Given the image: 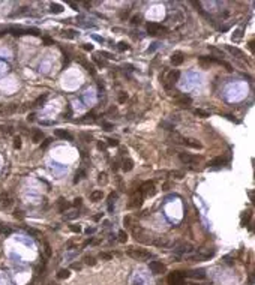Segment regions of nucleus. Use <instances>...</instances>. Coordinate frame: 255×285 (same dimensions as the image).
<instances>
[{
  "label": "nucleus",
  "mask_w": 255,
  "mask_h": 285,
  "mask_svg": "<svg viewBox=\"0 0 255 285\" xmlns=\"http://www.w3.org/2000/svg\"><path fill=\"white\" fill-rule=\"evenodd\" d=\"M168 285H186L185 284V275L183 272H171L168 276Z\"/></svg>",
  "instance_id": "f257e3e1"
},
{
  "label": "nucleus",
  "mask_w": 255,
  "mask_h": 285,
  "mask_svg": "<svg viewBox=\"0 0 255 285\" xmlns=\"http://www.w3.org/2000/svg\"><path fill=\"white\" fill-rule=\"evenodd\" d=\"M155 186H153V182L152 180H147V182H144L141 185V187H140V194L142 195V198L144 197H153L155 195Z\"/></svg>",
  "instance_id": "f03ea898"
},
{
  "label": "nucleus",
  "mask_w": 255,
  "mask_h": 285,
  "mask_svg": "<svg viewBox=\"0 0 255 285\" xmlns=\"http://www.w3.org/2000/svg\"><path fill=\"white\" fill-rule=\"evenodd\" d=\"M9 32L14 36H22V35H35L38 36L39 35V30L38 29H21V27H11Z\"/></svg>",
  "instance_id": "7ed1b4c3"
},
{
  "label": "nucleus",
  "mask_w": 255,
  "mask_h": 285,
  "mask_svg": "<svg viewBox=\"0 0 255 285\" xmlns=\"http://www.w3.org/2000/svg\"><path fill=\"white\" fill-rule=\"evenodd\" d=\"M179 77H180V72H179V71H171V72H168L167 80H165V84H164L165 90H171V87L177 82Z\"/></svg>",
  "instance_id": "20e7f679"
},
{
  "label": "nucleus",
  "mask_w": 255,
  "mask_h": 285,
  "mask_svg": "<svg viewBox=\"0 0 255 285\" xmlns=\"http://www.w3.org/2000/svg\"><path fill=\"white\" fill-rule=\"evenodd\" d=\"M127 254H129V257H132L134 260H138V261L150 258V254L147 251H144V249H129Z\"/></svg>",
  "instance_id": "39448f33"
},
{
  "label": "nucleus",
  "mask_w": 255,
  "mask_h": 285,
  "mask_svg": "<svg viewBox=\"0 0 255 285\" xmlns=\"http://www.w3.org/2000/svg\"><path fill=\"white\" fill-rule=\"evenodd\" d=\"M149 267H150V270H152L153 275H161V273L167 272V267H165V264H162L161 261H150Z\"/></svg>",
  "instance_id": "423d86ee"
},
{
  "label": "nucleus",
  "mask_w": 255,
  "mask_h": 285,
  "mask_svg": "<svg viewBox=\"0 0 255 285\" xmlns=\"http://www.w3.org/2000/svg\"><path fill=\"white\" fill-rule=\"evenodd\" d=\"M183 275L194 278V279H206V270L204 269H194V270H189V272H185Z\"/></svg>",
  "instance_id": "0eeeda50"
},
{
  "label": "nucleus",
  "mask_w": 255,
  "mask_h": 285,
  "mask_svg": "<svg viewBox=\"0 0 255 285\" xmlns=\"http://www.w3.org/2000/svg\"><path fill=\"white\" fill-rule=\"evenodd\" d=\"M179 158L183 164H197L200 161V156H194V155H189V153H180Z\"/></svg>",
  "instance_id": "6e6552de"
},
{
  "label": "nucleus",
  "mask_w": 255,
  "mask_h": 285,
  "mask_svg": "<svg viewBox=\"0 0 255 285\" xmlns=\"http://www.w3.org/2000/svg\"><path fill=\"white\" fill-rule=\"evenodd\" d=\"M146 27H147L149 35H152V36H156L161 30H165V27H162L161 24H158V22H149Z\"/></svg>",
  "instance_id": "1a4fd4ad"
},
{
  "label": "nucleus",
  "mask_w": 255,
  "mask_h": 285,
  "mask_svg": "<svg viewBox=\"0 0 255 285\" xmlns=\"http://www.w3.org/2000/svg\"><path fill=\"white\" fill-rule=\"evenodd\" d=\"M177 105H182V107H189L192 104V97L191 96H186V95H179L177 99H176Z\"/></svg>",
  "instance_id": "9d476101"
},
{
  "label": "nucleus",
  "mask_w": 255,
  "mask_h": 285,
  "mask_svg": "<svg viewBox=\"0 0 255 285\" xmlns=\"http://www.w3.org/2000/svg\"><path fill=\"white\" fill-rule=\"evenodd\" d=\"M183 144L185 146H187V147H192V149H202V144L200 141H197V140H194V138H183Z\"/></svg>",
  "instance_id": "9b49d317"
},
{
  "label": "nucleus",
  "mask_w": 255,
  "mask_h": 285,
  "mask_svg": "<svg viewBox=\"0 0 255 285\" xmlns=\"http://www.w3.org/2000/svg\"><path fill=\"white\" fill-rule=\"evenodd\" d=\"M183 60H185V57H183V52H180V51H176L174 54L171 56V63L174 65V66L182 65V63H183Z\"/></svg>",
  "instance_id": "f8f14e48"
},
{
  "label": "nucleus",
  "mask_w": 255,
  "mask_h": 285,
  "mask_svg": "<svg viewBox=\"0 0 255 285\" xmlns=\"http://www.w3.org/2000/svg\"><path fill=\"white\" fill-rule=\"evenodd\" d=\"M77 60H78V62H80V63H81L82 66H84V68H86V69H87V71H89L90 74H92V75H95V74H96V71H95V68H93L92 65H90V63L87 62V60H86V59H82V56H78V59H77Z\"/></svg>",
  "instance_id": "ddd939ff"
},
{
  "label": "nucleus",
  "mask_w": 255,
  "mask_h": 285,
  "mask_svg": "<svg viewBox=\"0 0 255 285\" xmlns=\"http://www.w3.org/2000/svg\"><path fill=\"white\" fill-rule=\"evenodd\" d=\"M132 202L129 204V207H137V206H141V202H142V195L140 194V191L137 192V194H134L132 195V200H131Z\"/></svg>",
  "instance_id": "4468645a"
},
{
  "label": "nucleus",
  "mask_w": 255,
  "mask_h": 285,
  "mask_svg": "<svg viewBox=\"0 0 255 285\" xmlns=\"http://www.w3.org/2000/svg\"><path fill=\"white\" fill-rule=\"evenodd\" d=\"M54 135L62 140H72V135L68 132V131H63V129H56L54 131Z\"/></svg>",
  "instance_id": "2eb2a0df"
},
{
  "label": "nucleus",
  "mask_w": 255,
  "mask_h": 285,
  "mask_svg": "<svg viewBox=\"0 0 255 285\" xmlns=\"http://www.w3.org/2000/svg\"><path fill=\"white\" fill-rule=\"evenodd\" d=\"M68 207H71V204H69V202H66V200H65L63 197H60L59 201H57V209H59V212L63 213Z\"/></svg>",
  "instance_id": "dca6fc26"
},
{
  "label": "nucleus",
  "mask_w": 255,
  "mask_h": 285,
  "mask_svg": "<svg viewBox=\"0 0 255 285\" xmlns=\"http://www.w3.org/2000/svg\"><path fill=\"white\" fill-rule=\"evenodd\" d=\"M225 162H227V159H225V158L217 156V158H215V159L210 161V162H209V165H210V167H221V165H224Z\"/></svg>",
  "instance_id": "f3484780"
},
{
  "label": "nucleus",
  "mask_w": 255,
  "mask_h": 285,
  "mask_svg": "<svg viewBox=\"0 0 255 285\" xmlns=\"http://www.w3.org/2000/svg\"><path fill=\"white\" fill-rule=\"evenodd\" d=\"M132 168H134V162H132V159H125V161H123V164H122V170H123L125 172H129Z\"/></svg>",
  "instance_id": "a211bd4d"
},
{
  "label": "nucleus",
  "mask_w": 255,
  "mask_h": 285,
  "mask_svg": "<svg viewBox=\"0 0 255 285\" xmlns=\"http://www.w3.org/2000/svg\"><path fill=\"white\" fill-rule=\"evenodd\" d=\"M227 50L231 52L232 56H237V57H243V51L242 50H239V48H236V47H232V45H227Z\"/></svg>",
  "instance_id": "6ab92c4d"
},
{
  "label": "nucleus",
  "mask_w": 255,
  "mask_h": 285,
  "mask_svg": "<svg viewBox=\"0 0 255 285\" xmlns=\"http://www.w3.org/2000/svg\"><path fill=\"white\" fill-rule=\"evenodd\" d=\"M42 138H44L42 131H33V134H32V140H33V142H39V141H42Z\"/></svg>",
  "instance_id": "aec40b11"
},
{
  "label": "nucleus",
  "mask_w": 255,
  "mask_h": 285,
  "mask_svg": "<svg viewBox=\"0 0 255 285\" xmlns=\"http://www.w3.org/2000/svg\"><path fill=\"white\" fill-rule=\"evenodd\" d=\"M102 197H104L102 191H93L90 194V200L92 201H99V200H102Z\"/></svg>",
  "instance_id": "412c9836"
},
{
  "label": "nucleus",
  "mask_w": 255,
  "mask_h": 285,
  "mask_svg": "<svg viewBox=\"0 0 255 285\" xmlns=\"http://www.w3.org/2000/svg\"><path fill=\"white\" fill-rule=\"evenodd\" d=\"M51 12L52 14H62L63 12V6L62 5H59V3H51Z\"/></svg>",
  "instance_id": "4be33fe9"
},
{
  "label": "nucleus",
  "mask_w": 255,
  "mask_h": 285,
  "mask_svg": "<svg viewBox=\"0 0 255 285\" xmlns=\"http://www.w3.org/2000/svg\"><path fill=\"white\" fill-rule=\"evenodd\" d=\"M95 116H96L95 112H90V114H86V116H84V119H81V122H82V123H89V122H90V123H93L95 120H96V117H95Z\"/></svg>",
  "instance_id": "5701e85b"
},
{
  "label": "nucleus",
  "mask_w": 255,
  "mask_h": 285,
  "mask_svg": "<svg viewBox=\"0 0 255 285\" xmlns=\"http://www.w3.org/2000/svg\"><path fill=\"white\" fill-rule=\"evenodd\" d=\"M194 114H195V116H198V117H202V119H207V117H210V114H209L207 111H204V110H200V108L194 110Z\"/></svg>",
  "instance_id": "b1692460"
},
{
  "label": "nucleus",
  "mask_w": 255,
  "mask_h": 285,
  "mask_svg": "<svg viewBox=\"0 0 255 285\" xmlns=\"http://www.w3.org/2000/svg\"><path fill=\"white\" fill-rule=\"evenodd\" d=\"M69 270L68 269H62V270H59V273H57V278L59 279H66V278H69Z\"/></svg>",
  "instance_id": "393cba45"
},
{
  "label": "nucleus",
  "mask_w": 255,
  "mask_h": 285,
  "mask_svg": "<svg viewBox=\"0 0 255 285\" xmlns=\"http://www.w3.org/2000/svg\"><path fill=\"white\" fill-rule=\"evenodd\" d=\"M45 101H47V95H42V96H39L38 99L35 101V107H41V105H44L45 104Z\"/></svg>",
  "instance_id": "a878e982"
},
{
  "label": "nucleus",
  "mask_w": 255,
  "mask_h": 285,
  "mask_svg": "<svg viewBox=\"0 0 255 285\" xmlns=\"http://www.w3.org/2000/svg\"><path fill=\"white\" fill-rule=\"evenodd\" d=\"M126 240H127V234H126V232H125L123 230L119 231V242H120V243H125Z\"/></svg>",
  "instance_id": "bb28decb"
},
{
  "label": "nucleus",
  "mask_w": 255,
  "mask_h": 285,
  "mask_svg": "<svg viewBox=\"0 0 255 285\" xmlns=\"http://www.w3.org/2000/svg\"><path fill=\"white\" fill-rule=\"evenodd\" d=\"M189 251H192V246L191 245H182L180 246V249H179V252H189Z\"/></svg>",
  "instance_id": "cd10ccee"
},
{
  "label": "nucleus",
  "mask_w": 255,
  "mask_h": 285,
  "mask_svg": "<svg viewBox=\"0 0 255 285\" xmlns=\"http://www.w3.org/2000/svg\"><path fill=\"white\" fill-rule=\"evenodd\" d=\"M170 176H172V177H176V179H183V172L182 171H171L170 172Z\"/></svg>",
  "instance_id": "c85d7f7f"
},
{
  "label": "nucleus",
  "mask_w": 255,
  "mask_h": 285,
  "mask_svg": "<svg viewBox=\"0 0 255 285\" xmlns=\"http://www.w3.org/2000/svg\"><path fill=\"white\" fill-rule=\"evenodd\" d=\"M117 48H119L120 51H125V50H129V45H127L126 42H119V44H117Z\"/></svg>",
  "instance_id": "c756f323"
},
{
  "label": "nucleus",
  "mask_w": 255,
  "mask_h": 285,
  "mask_svg": "<svg viewBox=\"0 0 255 285\" xmlns=\"http://www.w3.org/2000/svg\"><path fill=\"white\" fill-rule=\"evenodd\" d=\"M75 32H74V30H65V32H63V36L65 38H69V39H72V38H75V35H74Z\"/></svg>",
  "instance_id": "7c9ffc66"
},
{
  "label": "nucleus",
  "mask_w": 255,
  "mask_h": 285,
  "mask_svg": "<svg viewBox=\"0 0 255 285\" xmlns=\"http://www.w3.org/2000/svg\"><path fill=\"white\" fill-rule=\"evenodd\" d=\"M97 182H99L101 185L104 183H107V174H105V172H101V174H99V179H97Z\"/></svg>",
  "instance_id": "2f4dec72"
},
{
  "label": "nucleus",
  "mask_w": 255,
  "mask_h": 285,
  "mask_svg": "<svg viewBox=\"0 0 255 285\" xmlns=\"http://www.w3.org/2000/svg\"><path fill=\"white\" fill-rule=\"evenodd\" d=\"M131 22H132V24H134V26H137V24H140V22H141V17H140V15H135V17H132V20H131Z\"/></svg>",
  "instance_id": "473e14b6"
},
{
  "label": "nucleus",
  "mask_w": 255,
  "mask_h": 285,
  "mask_svg": "<svg viewBox=\"0 0 255 285\" xmlns=\"http://www.w3.org/2000/svg\"><path fill=\"white\" fill-rule=\"evenodd\" d=\"M42 41H44V44H47V45H54V41H52L51 38H48V36H44Z\"/></svg>",
  "instance_id": "72a5a7b5"
},
{
  "label": "nucleus",
  "mask_w": 255,
  "mask_h": 285,
  "mask_svg": "<svg viewBox=\"0 0 255 285\" xmlns=\"http://www.w3.org/2000/svg\"><path fill=\"white\" fill-rule=\"evenodd\" d=\"M14 147H15V149H20V147H21V140H20V137H15V138H14Z\"/></svg>",
  "instance_id": "f704fd0d"
},
{
  "label": "nucleus",
  "mask_w": 255,
  "mask_h": 285,
  "mask_svg": "<svg viewBox=\"0 0 255 285\" xmlns=\"http://www.w3.org/2000/svg\"><path fill=\"white\" fill-rule=\"evenodd\" d=\"M99 258H101V260H111V254L101 252V254H99Z\"/></svg>",
  "instance_id": "c9c22d12"
},
{
  "label": "nucleus",
  "mask_w": 255,
  "mask_h": 285,
  "mask_svg": "<svg viewBox=\"0 0 255 285\" xmlns=\"http://www.w3.org/2000/svg\"><path fill=\"white\" fill-rule=\"evenodd\" d=\"M82 176H86V172H84V171H80V172H77V176H75L74 183H78V180H80V179H82Z\"/></svg>",
  "instance_id": "e433bc0d"
},
{
  "label": "nucleus",
  "mask_w": 255,
  "mask_h": 285,
  "mask_svg": "<svg viewBox=\"0 0 255 285\" xmlns=\"http://www.w3.org/2000/svg\"><path fill=\"white\" fill-rule=\"evenodd\" d=\"M84 261H86V264H89V266H93L95 262H96L93 257H86V258H84Z\"/></svg>",
  "instance_id": "4c0bfd02"
},
{
  "label": "nucleus",
  "mask_w": 255,
  "mask_h": 285,
  "mask_svg": "<svg viewBox=\"0 0 255 285\" xmlns=\"http://www.w3.org/2000/svg\"><path fill=\"white\" fill-rule=\"evenodd\" d=\"M27 232L29 234H33V236H41V231H38L35 228H27Z\"/></svg>",
  "instance_id": "58836bf2"
},
{
  "label": "nucleus",
  "mask_w": 255,
  "mask_h": 285,
  "mask_svg": "<svg viewBox=\"0 0 255 285\" xmlns=\"http://www.w3.org/2000/svg\"><path fill=\"white\" fill-rule=\"evenodd\" d=\"M210 51H212V52H215V54H217V56H221V57H224V52H222L221 50L215 48V47H210Z\"/></svg>",
  "instance_id": "ea45409f"
},
{
  "label": "nucleus",
  "mask_w": 255,
  "mask_h": 285,
  "mask_svg": "<svg viewBox=\"0 0 255 285\" xmlns=\"http://www.w3.org/2000/svg\"><path fill=\"white\" fill-rule=\"evenodd\" d=\"M126 99H127V95H126V93H120V96H119V104L126 102Z\"/></svg>",
  "instance_id": "a19ab883"
},
{
  "label": "nucleus",
  "mask_w": 255,
  "mask_h": 285,
  "mask_svg": "<svg viewBox=\"0 0 255 285\" xmlns=\"http://www.w3.org/2000/svg\"><path fill=\"white\" fill-rule=\"evenodd\" d=\"M45 255H47V257H51V247H50L48 243H45Z\"/></svg>",
  "instance_id": "79ce46f5"
},
{
  "label": "nucleus",
  "mask_w": 255,
  "mask_h": 285,
  "mask_svg": "<svg viewBox=\"0 0 255 285\" xmlns=\"http://www.w3.org/2000/svg\"><path fill=\"white\" fill-rule=\"evenodd\" d=\"M102 127H105L107 131H111V129H112V125L108 123V122H102Z\"/></svg>",
  "instance_id": "37998d69"
},
{
  "label": "nucleus",
  "mask_w": 255,
  "mask_h": 285,
  "mask_svg": "<svg viewBox=\"0 0 255 285\" xmlns=\"http://www.w3.org/2000/svg\"><path fill=\"white\" fill-rule=\"evenodd\" d=\"M108 146H111V147H117V146H119V141H117V140H108Z\"/></svg>",
  "instance_id": "c03bdc74"
},
{
  "label": "nucleus",
  "mask_w": 255,
  "mask_h": 285,
  "mask_svg": "<svg viewBox=\"0 0 255 285\" xmlns=\"http://www.w3.org/2000/svg\"><path fill=\"white\" fill-rule=\"evenodd\" d=\"M0 232H5V234H9L11 232V228H6L3 225H0Z\"/></svg>",
  "instance_id": "a18cd8bd"
},
{
  "label": "nucleus",
  "mask_w": 255,
  "mask_h": 285,
  "mask_svg": "<svg viewBox=\"0 0 255 285\" xmlns=\"http://www.w3.org/2000/svg\"><path fill=\"white\" fill-rule=\"evenodd\" d=\"M99 56H105L107 59H114V57H112V54H110V52H107V51H101Z\"/></svg>",
  "instance_id": "49530a36"
},
{
  "label": "nucleus",
  "mask_w": 255,
  "mask_h": 285,
  "mask_svg": "<svg viewBox=\"0 0 255 285\" xmlns=\"http://www.w3.org/2000/svg\"><path fill=\"white\" fill-rule=\"evenodd\" d=\"M82 48H84L86 51H93V45H90V44H84V45H82Z\"/></svg>",
  "instance_id": "de8ad7c7"
},
{
  "label": "nucleus",
  "mask_w": 255,
  "mask_h": 285,
  "mask_svg": "<svg viewBox=\"0 0 255 285\" xmlns=\"http://www.w3.org/2000/svg\"><path fill=\"white\" fill-rule=\"evenodd\" d=\"M74 232H81V228L80 227H77V225H71V227H69Z\"/></svg>",
  "instance_id": "09e8293b"
},
{
  "label": "nucleus",
  "mask_w": 255,
  "mask_h": 285,
  "mask_svg": "<svg viewBox=\"0 0 255 285\" xmlns=\"http://www.w3.org/2000/svg\"><path fill=\"white\" fill-rule=\"evenodd\" d=\"M14 216H15V217H24V215H22V212H21V210H15Z\"/></svg>",
  "instance_id": "8fccbe9b"
},
{
  "label": "nucleus",
  "mask_w": 255,
  "mask_h": 285,
  "mask_svg": "<svg viewBox=\"0 0 255 285\" xmlns=\"http://www.w3.org/2000/svg\"><path fill=\"white\" fill-rule=\"evenodd\" d=\"M81 201H82L81 198H75V200H74V206H77V207L81 206Z\"/></svg>",
  "instance_id": "3c124183"
},
{
  "label": "nucleus",
  "mask_w": 255,
  "mask_h": 285,
  "mask_svg": "<svg viewBox=\"0 0 255 285\" xmlns=\"http://www.w3.org/2000/svg\"><path fill=\"white\" fill-rule=\"evenodd\" d=\"M81 137L84 138V140H87V141L92 140V135H89V134H81Z\"/></svg>",
  "instance_id": "603ef678"
},
{
  "label": "nucleus",
  "mask_w": 255,
  "mask_h": 285,
  "mask_svg": "<svg viewBox=\"0 0 255 285\" xmlns=\"http://www.w3.org/2000/svg\"><path fill=\"white\" fill-rule=\"evenodd\" d=\"M50 142H51V138H47V140H45V142L42 144V149H45V147H47V146L50 144Z\"/></svg>",
  "instance_id": "864d4df0"
},
{
  "label": "nucleus",
  "mask_w": 255,
  "mask_h": 285,
  "mask_svg": "<svg viewBox=\"0 0 255 285\" xmlns=\"http://www.w3.org/2000/svg\"><path fill=\"white\" fill-rule=\"evenodd\" d=\"M105 147H107V146H105L104 142H97V149H99V150H105Z\"/></svg>",
  "instance_id": "5fc2aeb1"
},
{
  "label": "nucleus",
  "mask_w": 255,
  "mask_h": 285,
  "mask_svg": "<svg viewBox=\"0 0 255 285\" xmlns=\"http://www.w3.org/2000/svg\"><path fill=\"white\" fill-rule=\"evenodd\" d=\"M170 189V183H164L162 185V191H168Z\"/></svg>",
  "instance_id": "6e6d98bb"
},
{
  "label": "nucleus",
  "mask_w": 255,
  "mask_h": 285,
  "mask_svg": "<svg viewBox=\"0 0 255 285\" xmlns=\"http://www.w3.org/2000/svg\"><path fill=\"white\" fill-rule=\"evenodd\" d=\"M247 45H249V50L254 51V41H249V44H247Z\"/></svg>",
  "instance_id": "4d7b16f0"
},
{
  "label": "nucleus",
  "mask_w": 255,
  "mask_h": 285,
  "mask_svg": "<svg viewBox=\"0 0 255 285\" xmlns=\"http://www.w3.org/2000/svg\"><path fill=\"white\" fill-rule=\"evenodd\" d=\"M101 217H102V213H99V215H96V216L93 217V219H95V221H99V219H101Z\"/></svg>",
  "instance_id": "13d9d810"
},
{
  "label": "nucleus",
  "mask_w": 255,
  "mask_h": 285,
  "mask_svg": "<svg viewBox=\"0 0 255 285\" xmlns=\"http://www.w3.org/2000/svg\"><path fill=\"white\" fill-rule=\"evenodd\" d=\"M72 269H75V270H80V269H81V266H80V264H74V266H72Z\"/></svg>",
  "instance_id": "bf43d9fd"
},
{
  "label": "nucleus",
  "mask_w": 255,
  "mask_h": 285,
  "mask_svg": "<svg viewBox=\"0 0 255 285\" xmlns=\"http://www.w3.org/2000/svg\"><path fill=\"white\" fill-rule=\"evenodd\" d=\"M189 285H195V284H189Z\"/></svg>",
  "instance_id": "052dcab7"
},
{
  "label": "nucleus",
  "mask_w": 255,
  "mask_h": 285,
  "mask_svg": "<svg viewBox=\"0 0 255 285\" xmlns=\"http://www.w3.org/2000/svg\"><path fill=\"white\" fill-rule=\"evenodd\" d=\"M0 107H2V105H0Z\"/></svg>",
  "instance_id": "680f3d73"
}]
</instances>
